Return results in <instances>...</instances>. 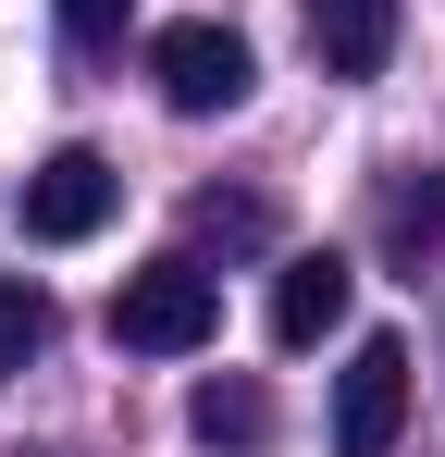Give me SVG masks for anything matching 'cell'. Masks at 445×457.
Masks as SVG:
<instances>
[{
	"label": "cell",
	"mask_w": 445,
	"mask_h": 457,
	"mask_svg": "<svg viewBox=\"0 0 445 457\" xmlns=\"http://www.w3.org/2000/svg\"><path fill=\"white\" fill-rule=\"evenodd\" d=\"M211 334H222V285L198 260H137L112 285V346H137V359H198Z\"/></svg>",
	"instance_id": "6da1fadb"
},
{
	"label": "cell",
	"mask_w": 445,
	"mask_h": 457,
	"mask_svg": "<svg viewBox=\"0 0 445 457\" xmlns=\"http://www.w3.org/2000/svg\"><path fill=\"white\" fill-rule=\"evenodd\" d=\"M148 87H161V112L211 124V112H235V99L260 87V62H248V37H235V25L186 12V25H161V37H148Z\"/></svg>",
	"instance_id": "7a4b0ae2"
},
{
	"label": "cell",
	"mask_w": 445,
	"mask_h": 457,
	"mask_svg": "<svg viewBox=\"0 0 445 457\" xmlns=\"http://www.w3.org/2000/svg\"><path fill=\"white\" fill-rule=\"evenodd\" d=\"M112 198H124V173L99 149H50L38 173H25V198H13V223L38 235V247H87V235L112 223Z\"/></svg>",
	"instance_id": "3957f363"
},
{
	"label": "cell",
	"mask_w": 445,
	"mask_h": 457,
	"mask_svg": "<svg viewBox=\"0 0 445 457\" xmlns=\"http://www.w3.org/2000/svg\"><path fill=\"white\" fill-rule=\"evenodd\" d=\"M396 420H408V346L371 334L359 359L334 371V457H383V445H396Z\"/></svg>",
	"instance_id": "277c9868"
},
{
	"label": "cell",
	"mask_w": 445,
	"mask_h": 457,
	"mask_svg": "<svg viewBox=\"0 0 445 457\" xmlns=\"http://www.w3.org/2000/svg\"><path fill=\"white\" fill-rule=\"evenodd\" d=\"M297 12H309L322 75H334V87H371L383 62H396V12H408V0H297Z\"/></svg>",
	"instance_id": "5b68a950"
},
{
	"label": "cell",
	"mask_w": 445,
	"mask_h": 457,
	"mask_svg": "<svg viewBox=\"0 0 445 457\" xmlns=\"http://www.w3.org/2000/svg\"><path fill=\"white\" fill-rule=\"evenodd\" d=\"M347 297H359V272H347L334 247H297V260H273V346H322V334L347 321Z\"/></svg>",
	"instance_id": "8992f818"
},
{
	"label": "cell",
	"mask_w": 445,
	"mask_h": 457,
	"mask_svg": "<svg viewBox=\"0 0 445 457\" xmlns=\"http://www.w3.org/2000/svg\"><path fill=\"white\" fill-rule=\"evenodd\" d=\"M186 420H198V445H273V383H248V371H222V383H198L186 395Z\"/></svg>",
	"instance_id": "52a82bcc"
},
{
	"label": "cell",
	"mask_w": 445,
	"mask_h": 457,
	"mask_svg": "<svg viewBox=\"0 0 445 457\" xmlns=\"http://www.w3.org/2000/svg\"><path fill=\"white\" fill-rule=\"evenodd\" d=\"M38 346H50V297H38V285H25V272H0V383L25 371V359H38Z\"/></svg>",
	"instance_id": "ba28073f"
},
{
	"label": "cell",
	"mask_w": 445,
	"mask_h": 457,
	"mask_svg": "<svg viewBox=\"0 0 445 457\" xmlns=\"http://www.w3.org/2000/svg\"><path fill=\"white\" fill-rule=\"evenodd\" d=\"M63 37L74 50H112L124 37V0H63Z\"/></svg>",
	"instance_id": "9c48e42d"
},
{
	"label": "cell",
	"mask_w": 445,
	"mask_h": 457,
	"mask_svg": "<svg viewBox=\"0 0 445 457\" xmlns=\"http://www.w3.org/2000/svg\"><path fill=\"white\" fill-rule=\"evenodd\" d=\"M396 235H408V247L445 235V173H433V186H396Z\"/></svg>",
	"instance_id": "30bf717a"
},
{
	"label": "cell",
	"mask_w": 445,
	"mask_h": 457,
	"mask_svg": "<svg viewBox=\"0 0 445 457\" xmlns=\"http://www.w3.org/2000/svg\"><path fill=\"white\" fill-rule=\"evenodd\" d=\"M198 223H211V235H235V247H248V235H273V211H260V198H198Z\"/></svg>",
	"instance_id": "8fae6325"
}]
</instances>
